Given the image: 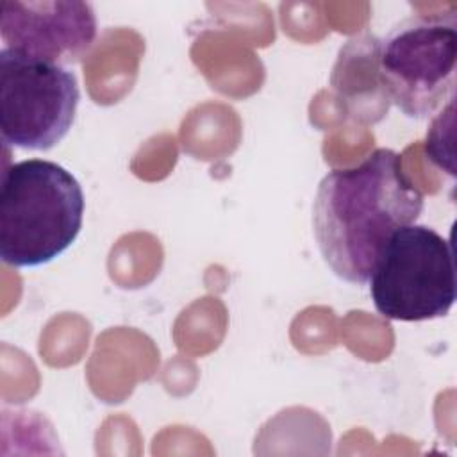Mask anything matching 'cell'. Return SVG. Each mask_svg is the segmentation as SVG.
Segmentation results:
<instances>
[{"label":"cell","mask_w":457,"mask_h":457,"mask_svg":"<svg viewBox=\"0 0 457 457\" xmlns=\"http://www.w3.org/2000/svg\"><path fill=\"white\" fill-rule=\"evenodd\" d=\"M370 296L393 321H427L450 312L457 298L453 246L427 225L396 228L371 268Z\"/></svg>","instance_id":"3"},{"label":"cell","mask_w":457,"mask_h":457,"mask_svg":"<svg viewBox=\"0 0 457 457\" xmlns=\"http://www.w3.org/2000/svg\"><path fill=\"white\" fill-rule=\"evenodd\" d=\"M378 48L380 39L370 32L348 39L330 75V86L348 116L364 123L380 121L391 105L380 79Z\"/></svg>","instance_id":"7"},{"label":"cell","mask_w":457,"mask_h":457,"mask_svg":"<svg viewBox=\"0 0 457 457\" xmlns=\"http://www.w3.org/2000/svg\"><path fill=\"white\" fill-rule=\"evenodd\" d=\"M84 191L64 166L23 159L0 180V257L12 268H37L64 253L84 221Z\"/></svg>","instance_id":"2"},{"label":"cell","mask_w":457,"mask_h":457,"mask_svg":"<svg viewBox=\"0 0 457 457\" xmlns=\"http://www.w3.org/2000/svg\"><path fill=\"white\" fill-rule=\"evenodd\" d=\"M423 205V193L391 148H377L355 166L330 170L312 202V232L325 264L348 284H368L387 237L414 223Z\"/></svg>","instance_id":"1"},{"label":"cell","mask_w":457,"mask_h":457,"mask_svg":"<svg viewBox=\"0 0 457 457\" xmlns=\"http://www.w3.org/2000/svg\"><path fill=\"white\" fill-rule=\"evenodd\" d=\"M80 89L64 66L0 50V134L7 146L46 152L70 132Z\"/></svg>","instance_id":"5"},{"label":"cell","mask_w":457,"mask_h":457,"mask_svg":"<svg viewBox=\"0 0 457 457\" xmlns=\"http://www.w3.org/2000/svg\"><path fill=\"white\" fill-rule=\"evenodd\" d=\"M0 37L4 48L66 68L93 46L96 16L80 0H4Z\"/></svg>","instance_id":"6"},{"label":"cell","mask_w":457,"mask_h":457,"mask_svg":"<svg viewBox=\"0 0 457 457\" xmlns=\"http://www.w3.org/2000/svg\"><path fill=\"white\" fill-rule=\"evenodd\" d=\"M455 21L412 16L380 39L378 68L389 102L407 118L423 120L453 100Z\"/></svg>","instance_id":"4"}]
</instances>
